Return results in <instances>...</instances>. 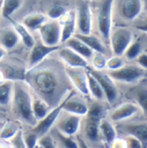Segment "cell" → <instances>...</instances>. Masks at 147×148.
Wrapping results in <instances>:
<instances>
[{
    "label": "cell",
    "instance_id": "obj_29",
    "mask_svg": "<svg viewBox=\"0 0 147 148\" xmlns=\"http://www.w3.org/2000/svg\"><path fill=\"white\" fill-rule=\"evenodd\" d=\"M51 107L41 98H34L32 101V111L34 117L36 121L42 119L49 111L51 110Z\"/></svg>",
    "mask_w": 147,
    "mask_h": 148
},
{
    "label": "cell",
    "instance_id": "obj_7",
    "mask_svg": "<svg viewBox=\"0 0 147 148\" xmlns=\"http://www.w3.org/2000/svg\"><path fill=\"white\" fill-rule=\"evenodd\" d=\"M86 68L100 83L103 90L106 100L110 104L114 103L118 100V97H119V90L114 83V80L109 74L104 73L103 71L95 70L93 68H90L89 66Z\"/></svg>",
    "mask_w": 147,
    "mask_h": 148
},
{
    "label": "cell",
    "instance_id": "obj_36",
    "mask_svg": "<svg viewBox=\"0 0 147 148\" xmlns=\"http://www.w3.org/2000/svg\"><path fill=\"white\" fill-rule=\"evenodd\" d=\"M36 147L52 148L57 147V145H56V141H55L54 138L53 137V135H50L46 133L38 138Z\"/></svg>",
    "mask_w": 147,
    "mask_h": 148
},
{
    "label": "cell",
    "instance_id": "obj_4",
    "mask_svg": "<svg viewBox=\"0 0 147 148\" xmlns=\"http://www.w3.org/2000/svg\"><path fill=\"white\" fill-rule=\"evenodd\" d=\"M96 17L97 29L104 43L109 45L113 27V6L114 0H97Z\"/></svg>",
    "mask_w": 147,
    "mask_h": 148
},
{
    "label": "cell",
    "instance_id": "obj_23",
    "mask_svg": "<svg viewBox=\"0 0 147 148\" xmlns=\"http://www.w3.org/2000/svg\"><path fill=\"white\" fill-rule=\"evenodd\" d=\"M10 22V23L11 24V26L14 28L15 31L16 32L17 36H19V39H21L23 42V44L27 47L31 48L34 44L36 43V40L33 37V36L30 34V32L29 31V29H27L23 23L12 19L10 16L7 18Z\"/></svg>",
    "mask_w": 147,
    "mask_h": 148
},
{
    "label": "cell",
    "instance_id": "obj_1",
    "mask_svg": "<svg viewBox=\"0 0 147 148\" xmlns=\"http://www.w3.org/2000/svg\"><path fill=\"white\" fill-rule=\"evenodd\" d=\"M64 67L40 62L24 75L28 84L51 108L57 106L70 91Z\"/></svg>",
    "mask_w": 147,
    "mask_h": 148
},
{
    "label": "cell",
    "instance_id": "obj_38",
    "mask_svg": "<svg viewBox=\"0 0 147 148\" xmlns=\"http://www.w3.org/2000/svg\"><path fill=\"white\" fill-rule=\"evenodd\" d=\"M9 144L13 147H26L23 139V133L21 128L9 140Z\"/></svg>",
    "mask_w": 147,
    "mask_h": 148
},
{
    "label": "cell",
    "instance_id": "obj_16",
    "mask_svg": "<svg viewBox=\"0 0 147 148\" xmlns=\"http://www.w3.org/2000/svg\"><path fill=\"white\" fill-rule=\"evenodd\" d=\"M88 107V103L83 100V98L70 91L65 100L62 111L83 117L87 114Z\"/></svg>",
    "mask_w": 147,
    "mask_h": 148
},
{
    "label": "cell",
    "instance_id": "obj_20",
    "mask_svg": "<svg viewBox=\"0 0 147 148\" xmlns=\"http://www.w3.org/2000/svg\"><path fill=\"white\" fill-rule=\"evenodd\" d=\"M19 40V36L11 24L0 29V46L5 50H11L16 47Z\"/></svg>",
    "mask_w": 147,
    "mask_h": 148
},
{
    "label": "cell",
    "instance_id": "obj_13",
    "mask_svg": "<svg viewBox=\"0 0 147 148\" xmlns=\"http://www.w3.org/2000/svg\"><path fill=\"white\" fill-rule=\"evenodd\" d=\"M58 46H48L43 42H36L31 47V52L29 56V68L34 67L42 62L49 54L56 52L59 48Z\"/></svg>",
    "mask_w": 147,
    "mask_h": 148
},
{
    "label": "cell",
    "instance_id": "obj_21",
    "mask_svg": "<svg viewBox=\"0 0 147 148\" xmlns=\"http://www.w3.org/2000/svg\"><path fill=\"white\" fill-rule=\"evenodd\" d=\"M146 34H144L141 37H139L134 40H133V41L127 47L122 56L129 60H135L146 49Z\"/></svg>",
    "mask_w": 147,
    "mask_h": 148
},
{
    "label": "cell",
    "instance_id": "obj_2",
    "mask_svg": "<svg viewBox=\"0 0 147 148\" xmlns=\"http://www.w3.org/2000/svg\"><path fill=\"white\" fill-rule=\"evenodd\" d=\"M32 101L33 98L26 84L21 80L14 82L11 98L13 111L20 120L35 126L37 121L32 111Z\"/></svg>",
    "mask_w": 147,
    "mask_h": 148
},
{
    "label": "cell",
    "instance_id": "obj_32",
    "mask_svg": "<svg viewBox=\"0 0 147 148\" xmlns=\"http://www.w3.org/2000/svg\"><path fill=\"white\" fill-rule=\"evenodd\" d=\"M134 99L136 100V104L139 105V107L141 109L142 112L146 114L147 110V90L146 86L143 85L140 88L136 89L134 91Z\"/></svg>",
    "mask_w": 147,
    "mask_h": 148
},
{
    "label": "cell",
    "instance_id": "obj_25",
    "mask_svg": "<svg viewBox=\"0 0 147 148\" xmlns=\"http://www.w3.org/2000/svg\"><path fill=\"white\" fill-rule=\"evenodd\" d=\"M85 69H86V73H87L88 88H89L90 95H91L96 101L103 102V101L106 100L103 90L100 83L98 82V80L87 70V68H85Z\"/></svg>",
    "mask_w": 147,
    "mask_h": 148
},
{
    "label": "cell",
    "instance_id": "obj_14",
    "mask_svg": "<svg viewBox=\"0 0 147 148\" xmlns=\"http://www.w3.org/2000/svg\"><path fill=\"white\" fill-rule=\"evenodd\" d=\"M58 55L60 60L66 64V66H72V67H83L86 68L89 66L88 60L76 53L72 48L67 46L62 47L60 46L59 48L57 50Z\"/></svg>",
    "mask_w": 147,
    "mask_h": 148
},
{
    "label": "cell",
    "instance_id": "obj_30",
    "mask_svg": "<svg viewBox=\"0 0 147 148\" xmlns=\"http://www.w3.org/2000/svg\"><path fill=\"white\" fill-rule=\"evenodd\" d=\"M22 0H2V13L5 18L10 17L16 10L20 8Z\"/></svg>",
    "mask_w": 147,
    "mask_h": 148
},
{
    "label": "cell",
    "instance_id": "obj_28",
    "mask_svg": "<svg viewBox=\"0 0 147 148\" xmlns=\"http://www.w3.org/2000/svg\"><path fill=\"white\" fill-rule=\"evenodd\" d=\"M14 82L12 80H5L0 83V105L7 106L12 98Z\"/></svg>",
    "mask_w": 147,
    "mask_h": 148
},
{
    "label": "cell",
    "instance_id": "obj_8",
    "mask_svg": "<svg viewBox=\"0 0 147 148\" xmlns=\"http://www.w3.org/2000/svg\"><path fill=\"white\" fill-rule=\"evenodd\" d=\"M41 41L48 46H58L61 40V25L58 20L46 21L38 29Z\"/></svg>",
    "mask_w": 147,
    "mask_h": 148
},
{
    "label": "cell",
    "instance_id": "obj_35",
    "mask_svg": "<svg viewBox=\"0 0 147 148\" xmlns=\"http://www.w3.org/2000/svg\"><path fill=\"white\" fill-rule=\"evenodd\" d=\"M125 64H126V60L122 55L114 54L113 56L107 59L106 68L109 69V71H113L122 67Z\"/></svg>",
    "mask_w": 147,
    "mask_h": 148
},
{
    "label": "cell",
    "instance_id": "obj_41",
    "mask_svg": "<svg viewBox=\"0 0 147 148\" xmlns=\"http://www.w3.org/2000/svg\"><path fill=\"white\" fill-rule=\"evenodd\" d=\"M136 63L140 66L141 67L145 68V69H147V55L146 51H144L143 53H141L136 59Z\"/></svg>",
    "mask_w": 147,
    "mask_h": 148
},
{
    "label": "cell",
    "instance_id": "obj_11",
    "mask_svg": "<svg viewBox=\"0 0 147 148\" xmlns=\"http://www.w3.org/2000/svg\"><path fill=\"white\" fill-rule=\"evenodd\" d=\"M69 92H68V94H69ZM67 95L57 106L51 109V110L49 111L42 119L39 120L36 123V125L33 126V128L31 129V131L34 132L38 137L48 133L50 131V129L53 127L57 118L62 112V108H63V105H64V103H65V100H66Z\"/></svg>",
    "mask_w": 147,
    "mask_h": 148
},
{
    "label": "cell",
    "instance_id": "obj_31",
    "mask_svg": "<svg viewBox=\"0 0 147 148\" xmlns=\"http://www.w3.org/2000/svg\"><path fill=\"white\" fill-rule=\"evenodd\" d=\"M19 129H20V127L16 122H14V121L6 122L3 126L0 131V140H5V141L9 140Z\"/></svg>",
    "mask_w": 147,
    "mask_h": 148
},
{
    "label": "cell",
    "instance_id": "obj_24",
    "mask_svg": "<svg viewBox=\"0 0 147 148\" xmlns=\"http://www.w3.org/2000/svg\"><path fill=\"white\" fill-rule=\"evenodd\" d=\"M65 43L66 46L72 48L76 53H77L79 55H81L86 60L90 59L94 53V51L90 47H89L83 41H82L81 40H79L78 38L75 37L74 36L69 38Z\"/></svg>",
    "mask_w": 147,
    "mask_h": 148
},
{
    "label": "cell",
    "instance_id": "obj_18",
    "mask_svg": "<svg viewBox=\"0 0 147 148\" xmlns=\"http://www.w3.org/2000/svg\"><path fill=\"white\" fill-rule=\"evenodd\" d=\"M120 130L129 135H133L138 138L146 147L147 145V123L146 121L139 122H129L126 124H121Z\"/></svg>",
    "mask_w": 147,
    "mask_h": 148
},
{
    "label": "cell",
    "instance_id": "obj_9",
    "mask_svg": "<svg viewBox=\"0 0 147 148\" xmlns=\"http://www.w3.org/2000/svg\"><path fill=\"white\" fill-rule=\"evenodd\" d=\"M81 119V116L65 111V114L63 115L60 113L53 126L60 134L66 136H74L80 128Z\"/></svg>",
    "mask_w": 147,
    "mask_h": 148
},
{
    "label": "cell",
    "instance_id": "obj_12",
    "mask_svg": "<svg viewBox=\"0 0 147 148\" xmlns=\"http://www.w3.org/2000/svg\"><path fill=\"white\" fill-rule=\"evenodd\" d=\"M64 70L69 81L77 89V90L84 97L89 96L90 92L88 88L86 69L83 67H72L66 66H64Z\"/></svg>",
    "mask_w": 147,
    "mask_h": 148
},
{
    "label": "cell",
    "instance_id": "obj_17",
    "mask_svg": "<svg viewBox=\"0 0 147 148\" xmlns=\"http://www.w3.org/2000/svg\"><path fill=\"white\" fill-rule=\"evenodd\" d=\"M144 8L143 0H122L120 5V15L126 22L135 20Z\"/></svg>",
    "mask_w": 147,
    "mask_h": 148
},
{
    "label": "cell",
    "instance_id": "obj_5",
    "mask_svg": "<svg viewBox=\"0 0 147 148\" xmlns=\"http://www.w3.org/2000/svg\"><path fill=\"white\" fill-rule=\"evenodd\" d=\"M133 40V33L131 29L126 26L118 25L112 27L109 35L111 49L114 54L123 55L124 52Z\"/></svg>",
    "mask_w": 147,
    "mask_h": 148
},
{
    "label": "cell",
    "instance_id": "obj_34",
    "mask_svg": "<svg viewBox=\"0 0 147 148\" xmlns=\"http://www.w3.org/2000/svg\"><path fill=\"white\" fill-rule=\"evenodd\" d=\"M90 59H91L93 69L98 71H103L106 68V62L108 59L106 53H100V52H94Z\"/></svg>",
    "mask_w": 147,
    "mask_h": 148
},
{
    "label": "cell",
    "instance_id": "obj_26",
    "mask_svg": "<svg viewBox=\"0 0 147 148\" xmlns=\"http://www.w3.org/2000/svg\"><path fill=\"white\" fill-rule=\"evenodd\" d=\"M74 36L78 38L82 41H83L89 47H90L94 52H100L106 53V47L104 46V43L96 36L89 34V35H83V34H74Z\"/></svg>",
    "mask_w": 147,
    "mask_h": 148
},
{
    "label": "cell",
    "instance_id": "obj_45",
    "mask_svg": "<svg viewBox=\"0 0 147 148\" xmlns=\"http://www.w3.org/2000/svg\"><path fill=\"white\" fill-rule=\"evenodd\" d=\"M1 6H2V0H0V10H1Z\"/></svg>",
    "mask_w": 147,
    "mask_h": 148
},
{
    "label": "cell",
    "instance_id": "obj_3",
    "mask_svg": "<svg viewBox=\"0 0 147 148\" xmlns=\"http://www.w3.org/2000/svg\"><path fill=\"white\" fill-rule=\"evenodd\" d=\"M88 106V112L84 115L85 120L83 124V133L89 141L97 142L100 140L99 123L102 118L106 117L107 110L100 101L92 103Z\"/></svg>",
    "mask_w": 147,
    "mask_h": 148
},
{
    "label": "cell",
    "instance_id": "obj_15",
    "mask_svg": "<svg viewBox=\"0 0 147 148\" xmlns=\"http://www.w3.org/2000/svg\"><path fill=\"white\" fill-rule=\"evenodd\" d=\"M141 109L134 103H124L109 113L108 118L112 122H120L137 114Z\"/></svg>",
    "mask_w": 147,
    "mask_h": 148
},
{
    "label": "cell",
    "instance_id": "obj_37",
    "mask_svg": "<svg viewBox=\"0 0 147 148\" xmlns=\"http://www.w3.org/2000/svg\"><path fill=\"white\" fill-rule=\"evenodd\" d=\"M66 11V9L64 6L60 4H55L49 9L47 12V16L53 20H59Z\"/></svg>",
    "mask_w": 147,
    "mask_h": 148
},
{
    "label": "cell",
    "instance_id": "obj_43",
    "mask_svg": "<svg viewBox=\"0 0 147 148\" xmlns=\"http://www.w3.org/2000/svg\"><path fill=\"white\" fill-rule=\"evenodd\" d=\"M6 80V75H5V73L3 72V70L0 69V83L3 82Z\"/></svg>",
    "mask_w": 147,
    "mask_h": 148
},
{
    "label": "cell",
    "instance_id": "obj_33",
    "mask_svg": "<svg viewBox=\"0 0 147 148\" xmlns=\"http://www.w3.org/2000/svg\"><path fill=\"white\" fill-rule=\"evenodd\" d=\"M53 134L55 135H53L54 140H57L62 147H78V143L77 140H75L73 136H66L62 134H60L59 131H57L55 128L53 131Z\"/></svg>",
    "mask_w": 147,
    "mask_h": 148
},
{
    "label": "cell",
    "instance_id": "obj_10",
    "mask_svg": "<svg viewBox=\"0 0 147 148\" xmlns=\"http://www.w3.org/2000/svg\"><path fill=\"white\" fill-rule=\"evenodd\" d=\"M76 13V28H77L79 34L89 35L91 34L92 29V12L90 3L83 0L78 5Z\"/></svg>",
    "mask_w": 147,
    "mask_h": 148
},
{
    "label": "cell",
    "instance_id": "obj_44",
    "mask_svg": "<svg viewBox=\"0 0 147 148\" xmlns=\"http://www.w3.org/2000/svg\"><path fill=\"white\" fill-rule=\"evenodd\" d=\"M5 54H6V50L3 47L0 46V60L5 56Z\"/></svg>",
    "mask_w": 147,
    "mask_h": 148
},
{
    "label": "cell",
    "instance_id": "obj_42",
    "mask_svg": "<svg viewBox=\"0 0 147 148\" xmlns=\"http://www.w3.org/2000/svg\"><path fill=\"white\" fill-rule=\"evenodd\" d=\"M111 147H114V148H125L127 147H126V140L123 139V138H115L112 143L110 144Z\"/></svg>",
    "mask_w": 147,
    "mask_h": 148
},
{
    "label": "cell",
    "instance_id": "obj_22",
    "mask_svg": "<svg viewBox=\"0 0 147 148\" xmlns=\"http://www.w3.org/2000/svg\"><path fill=\"white\" fill-rule=\"evenodd\" d=\"M99 133L100 137H102L107 146H110L112 141L116 138L117 132L113 122L107 117L101 119L99 123Z\"/></svg>",
    "mask_w": 147,
    "mask_h": 148
},
{
    "label": "cell",
    "instance_id": "obj_39",
    "mask_svg": "<svg viewBox=\"0 0 147 148\" xmlns=\"http://www.w3.org/2000/svg\"><path fill=\"white\" fill-rule=\"evenodd\" d=\"M38 136L36 134L31 131L29 134H26L25 135L23 134V139H24V143L26 147H36L37 140Z\"/></svg>",
    "mask_w": 147,
    "mask_h": 148
},
{
    "label": "cell",
    "instance_id": "obj_19",
    "mask_svg": "<svg viewBox=\"0 0 147 148\" xmlns=\"http://www.w3.org/2000/svg\"><path fill=\"white\" fill-rule=\"evenodd\" d=\"M61 25L60 43H65L69 38L73 36L76 30V13L74 10L66 11L59 20Z\"/></svg>",
    "mask_w": 147,
    "mask_h": 148
},
{
    "label": "cell",
    "instance_id": "obj_6",
    "mask_svg": "<svg viewBox=\"0 0 147 148\" xmlns=\"http://www.w3.org/2000/svg\"><path fill=\"white\" fill-rule=\"evenodd\" d=\"M108 74L113 80L126 84H133L146 77V69L141 67L138 64H125L122 67L117 70L110 71L109 73H108Z\"/></svg>",
    "mask_w": 147,
    "mask_h": 148
},
{
    "label": "cell",
    "instance_id": "obj_40",
    "mask_svg": "<svg viewBox=\"0 0 147 148\" xmlns=\"http://www.w3.org/2000/svg\"><path fill=\"white\" fill-rule=\"evenodd\" d=\"M126 142V147L129 148H140L144 147L142 142L136 137L133 135L126 134V136L124 138Z\"/></svg>",
    "mask_w": 147,
    "mask_h": 148
},
{
    "label": "cell",
    "instance_id": "obj_27",
    "mask_svg": "<svg viewBox=\"0 0 147 148\" xmlns=\"http://www.w3.org/2000/svg\"><path fill=\"white\" fill-rule=\"evenodd\" d=\"M46 20H47V17L46 15L42 13L36 12V13H31L26 16L23 18V24L29 29L36 30Z\"/></svg>",
    "mask_w": 147,
    "mask_h": 148
}]
</instances>
